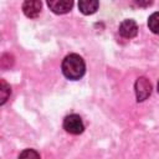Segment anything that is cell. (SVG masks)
<instances>
[{"label":"cell","mask_w":159,"mask_h":159,"mask_svg":"<svg viewBox=\"0 0 159 159\" xmlns=\"http://www.w3.org/2000/svg\"><path fill=\"white\" fill-rule=\"evenodd\" d=\"M10 93H11V88H10V86L4 81V80H1V88H0V103L1 104H4L6 101H7V98L10 97Z\"/></svg>","instance_id":"9"},{"label":"cell","mask_w":159,"mask_h":159,"mask_svg":"<svg viewBox=\"0 0 159 159\" xmlns=\"http://www.w3.org/2000/svg\"><path fill=\"white\" fill-rule=\"evenodd\" d=\"M134 1H135V5L139 7H148L153 4V0H134Z\"/></svg>","instance_id":"12"},{"label":"cell","mask_w":159,"mask_h":159,"mask_svg":"<svg viewBox=\"0 0 159 159\" xmlns=\"http://www.w3.org/2000/svg\"><path fill=\"white\" fill-rule=\"evenodd\" d=\"M119 34L124 39H133L138 34V26L134 20H124L119 25Z\"/></svg>","instance_id":"6"},{"label":"cell","mask_w":159,"mask_h":159,"mask_svg":"<svg viewBox=\"0 0 159 159\" xmlns=\"http://www.w3.org/2000/svg\"><path fill=\"white\" fill-rule=\"evenodd\" d=\"M86 71L83 58L77 53H71L62 61V72L68 80H80Z\"/></svg>","instance_id":"1"},{"label":"cell","mask_w":159,"mask_h":159,"mask_svg":"<svg viewBox=\"0 0 159 159\" xmlns=\"http://www.w3.org/2000/svg\"><path fill=\"white\" fill-rule=\"evenodd\" d=\"M29 157H34V158H40V154L32 149H26L22 153H20V158H29Z\"/></svg>","instance_id":"11"},{"label":"cell","mask_w":159,"mask_h":159,"mask_svg":"<svg viewBox=\"0 0 159 159\" xmlns=\"http://www.w3.org/2000/svg\"><path fill=\"white\" fill-rule=\"evenodd\" d=\"M41 9H42L41 0H25L22 4V11L30 19L37 17L41 12Z\"/></svg>","instance_id":"4"},{"label":"cell","mask_w":159,"mask_h":159,"mask_svg":"<svg viewBox=\"0 0 159 159\" xmlns=\"http://www.w3.org/2000/svg\"><path fill=\"white\" fill-rule=\"evenodd\" d=\"M63 128L66 129V132H68L71 134H81L84 129V125H83V122L80 116L70 114L63 120Z\"/></svg>","instance_id":"2"},{"label":"cell","mask_w":159,"mask_h":159,"mask_svg":"<svg viewBox=\"0 0 159 159\" xmlns=\"http://www.w3.org/2000/svg\"><path fill=\"white\" fill-rule=\"evenodd\" d=\"M158 92H159V82H158Z\"/></svg>","instance_id":"13"},{"label":"cell","mask_w":159,"mask_h":159,"mask_svg":"<svg viewBox=\"0 0 159 159\" xmlns=\"http://www.w3.org/2000/svg\"><path fill=\"white\" fill-rule=\"evenodd\" d=\"M12 65H14V57H12V55H10V53H4V55L1 56V67H2L4 70H7V68H10Z\"/></svg>","instance_id":"10"},{"label":"cell","mask_w":159,"mask_h":159,"mask_svg":"<svg viewBox=\"0 0 159 159\" xmlns=\"http://www.w3.org/2000/svg\"><path fill=\"white\" fill-rule=\"evenodd\" d=\"M99 5L98 0H78V9L84 15H91L97 11Z\"/></svg>","instance_id":"7"},{"label":"cell","mask_w":159,"mask_h":159,"mask_svg":"<svg viewBox=\"0 0 159 159\" xmlns=\"http://www.w3.org/2000/svg\"><path fill=\"white\" fill-rule=\"evenodd\" d=\"M50 10L55 14H66L73 6V0H47Z\"/></svg>","instance_id":"5"},{"label":"cell","mask_w":159,"mask_h":159,"mask_svg":"<svg viewBox=\"0 0 159 159\" xmlns=\"http://www.w3.org/2000/svg\"><path fill=\"white\" fill-rule=\"evenodd\" d=\"M148 26L152 32L159 35V12H154L149 16L148 20Z\"/></svg>","instance_id":"8"},{"label":"cell","mask_w":159,"mask_h":159,"mask_svg":"<svg viewBox=\"0 0 159 159\" xmlns=\"http://www.w3.org/2000/svg\"><path fill=\"white\" fill-rule=\"evenodd\" d=\"M134 88H135V96L138 102L145 101L152 93V83L145 77H139L135 82Z\"/></svg>","instance_id":"3"}]
</instances>
